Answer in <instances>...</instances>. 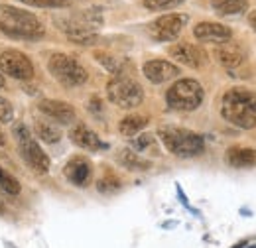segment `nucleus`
<instances>
[{
  "label": "nucleus",
  "instance_id": "423d86ee",
  "mask_svg": "<svg viewBox=\"0 0 256 248\" xmlns=\"http://www.w3.org/2000/svg\"><path fill=\"white\" fill-rule=\"evenodd\" d=\"M106 96L118 108H136L144 100V89L130 77L114 75L106 83Z\"/></svg>",
  "mask_w": 256,
  "mask_h": 248
},
{
  "label": "nucleus",
  "instance_id": "9d476101",
  "mask_svg": "<svg viewBox=\"0 0 256 248\" xmlns=\"http://www.w3.org/2000/svg\"><path fill=\"white\" fill-rule=\"evenodd\" d=\"M170 56L172 60L180 62L182 65H188L192 69H201L207 63V54L201 46H193V44H176L170 48Z\"/></svg>",
  "mask_w": 256,
  "mask_h": 248
},
{
  "label": "nucleus",
  "instance_id": "5701e85b",
  "mask_svg": "<svg viewBox=\"0 0 256 248\" xmlns=\"http://www.w3.org/2000/svg\"><path fill=\"white\" fill-rule=\"evenodd\" d=\"M95 58L98 60V63H100L104 69H108V71L114 73V75H120L122 62H118L114 56H110V54H106V52H95Z\"/></svg>",
  "mask_w": 256,
  "mask_h": 248
},
{
  "label": "nucleus",
  "instance_id": "0eeeda50",
  "mask_svg": "<svg viewBox=\"0 0 256 248\" xmlns=\"http://www.w3.org/2000/svg\"><path fill=\"white\" fill-rule=\"evenodd\" d=\"M48 69L65 87H79V85L87 83V79H89L85 67L65 54H54L48 62Z\"/></svg>",
  "mask_w": 256,
  "mask_h": 248
},
{
  "label": "nucleus",
  "instance_id": "ddd939ff",
  "mask_svg": "<svg viewBox=\"0 0 256 248\" xmlns=\"http://www.w3.org/2000/svg\"><path fill=\"white\" fill-rule=\"evenodd\" d=\"M193 36L203 44H226L232 38V32L217 22H199L193 28Z\"/></svg>",
  "mask_w": 256,
  "mask_h": 248
},
{
  "label": "nucleus",
  "instance_id": "4be33fe9",
  "mask_svg": "<svg viewBox=\"0 0 256 248\" xmlns=\"http://www.w3.org/2000/svg\"><path fill=\"white\" fill-rule=\"evenodd\" d=\"M120 187H122L120 180H118L116 176H112V174H106L104 178H100V180L96 182V189H98V193H106V195L120 191Z\"/></svg>",
  "mask_w": 256,
  "mask_h": 248
},
{
  "label": "nucleus",
  "instance_id": "a878e982",
  "mask_svg": "<svg viewBox=\"0 0 256 248\" xmlns=\"http://www.w3.org/2000/svg\"><path fill=\"white\" fill-rule=\"evenodd\" d=\"M154 142H156V140H154V136H152V134H140L138 138H134V140H132V150L140 154V152H144V150L152 148V146H154Z\"/></svg>",
  "mask_w": 256,
  "mask_h": 248
},
{
  "label": "nucleus",
  "instance_id": "6e6552de",
  "mask_svg": "<svg viewBox=\"0 0 256 248\" xmlns=\"http://www.w3.org/2000/svg\"><path fill=\"white\" fill-rule=\"evenodd\" d=\"M0 73L14 77L18 81H30L34 77V65L28 56L16 50H6L0 54Z\"/></svg>",
  "mask_w": 256,
  "mask_h": 248
},
{
  "label": "nucleus",
  "instance_id": "412c9836",
  "mask_svg": "<svg viewBox=\"0 0 256 248\" xmlns=\"http://www.w3.org/2000/svg\"><path fill=\"white\" fill-rule=\"evenodd\" d=\"M146 124H148V116H144V114H128V116H124V118L120 120L118 130H120V134H124V136H134V134H138L140 130H144Z\"/></svg>",
  "mask_w": 256,
  "mask_h": 248
},
{
  "label": "nucleus",
  "instance_id": "c756f323",
  "mask_svg": "<svg viewBox=\"0 0 256 248\" xmlns=\"http://www.w3.org/2000/svg\"><path fill=\"white\" fill-rule=\"evenodd\" d=\"M4 213H6V209H4V203L0 201V215H4Z\"/></svg>",
  "mask_w": 256,
  "mask_h": 248
},
{
  "label": "nucleus",
  "instance_id": "cd10ccee",
  "mask_svg": "<svg viewBox=\"0 0 256 248\" xmlns=\"http://www.w3.org/2000/svg\"><path fill=\"white\" fill-rule=\"evenodd\" d=\"M12 118H14V108H12V104H10L6 98L0 96V122L8 124V122H12Z\"/></svg>",
  "mask_w": 256,
  "mask_h": 248
},
{
  "label": "nucleus",
  "instance_id": "9b49d317",
  "mask_svg": "<svg viewBox=\"0 0 256 248\" xmlns=\"http://www.w3.org/2000/svg\"><path fill=\"white\" fill-rule=\"evenodd\" d=\"M38 108H40L42 114H46L50 120L58 124H71L75 120V108L65 100L44 98V100H40Z\"/></svg>",
  "mask_w": 256,
  "mask_h": 248
},
{
  "label": "nucleus",
  "instance_id": "20e7f679",
  "mask_svg": "<svg viewBox=\"0 0 256 248\" xmlns=\"http://www.w3.org/2000/svg\"><path fill=\"white\" fill-rule=\"evenodd\" d=\"M14 138L18 142V150H20L22 160L32 168L36 174L46 176L50 172V158L46 156V152L36 142V138L32 136L30 128L24 122L14 124Z\"/></svg>",
  "mask_w": 256,
  "mask_h": 248
},
{
  "label": "nucleus",
  "instance_id": "bb28decb",
  "mask_svg": "<svg viewBox=\"0 0 256 248\" xmlns=\"http://www.w3.org/2000/svg\"><path fill=\"white\" fill-rule=\"evenodd\" d=\"M20 2L36 6V8H65V6H69V0H20Z\"/></svg>",
  "mask_w": 256,
  "mask_h": 248
},
{
  "label": "nucleus",
  "instance_id": "7c9ffc66",
  "mask_svg": "<svg viewBox=\"0 0 256 248\" xmlns=\"http://www.w3.org/2000/svg\"><path fill=\"white\" fill-rule=\"evenodd\" d=\"M2 87H4V75L0 73V89H2Z\"/></svg>",
  "mask_w": 256,
  "mask_h": 248
},
{
  "label": "nucleus",
  "instance_id": "b1692460",
  "mask_svg": "<svg viewBox=\"0 0 256 248\" xmlns=\"http://www.w3.org/2000/svg\"><path fill=\"white\" fill-rule=\"evenodd\" d=\"M0 187H2L6 193H10V195H18V193H20V184H18V180L12 178L10 174H6L2 168H0Z\"/></svg>",
  "mask_w": 256,
  "mask_h": 248
},
{
  "label": "nucleus",
  "instance_id": "7ed1b4c3",
  "mask_svg": "<svg viewBox=\"0 0 256 248\" xmlns=\"http://www.w3.org/2000/svg\"><path fill=\"white\" fill-rule=\"evenodd\" d=\"M158 136H160L162 144L172 154L180 156V158H193V156H199L205 150L203 138L192 130H186V128L162 126L158 130Z\"/></svg>",
  "mask_w": 256,
  "mask_h": 248
},
{
  "label": "nucleus",
  "instance_id": "2eb2a0df",
  "mask_svg": "<svg viewBox=\"0 0 256 248\" xmlns=\"http://www.w3.org/2000/svg\"><path fill=\"white\" fill-rule=\"evenodd\" d=\"M69 138H71V142H73L75 146H79V148H83V150H89V152H96V150L102 148V142L98 140V136H96L91 128H87L85 124H81V122L75 124V126L71 128Z\"/></svg>",
  "mask_w": 256,
  "mask_h": 248
},
{
  "label": "nucleus",
  "instance_id": "393cba45",
  "mask_svg": "<svg viewBox=\"0 0 256 248\" xmlns=\"http://www.w3.org/2000/svg\"><path fill=\"white\" fill-rule=\"evenodd\" d=\"M182 2H186V0H144V6H146L148 10L160 12V10L176 8V6H180Z\"/></svg>",
  "mask_w": 256,
  "mask_h": 248
},
{
  "label": "nucleus",
  "instance_id": "4468645a",
  "mask_svg": "<svg viewBox=\"0 0 256 248\" xmlns=\"http://www.w3.org/2000/svg\"><path fill=\"white\" fill-rule=\"evenodd\" d=\"M64 174L73 186L83 187L89 184L93 170H91V164L85 158H73L71 162H67V166L64 168Z\"/></svg>",
  "mask_w": 256,
  "mask_h": 248
},
{
  "label": "nucleus",
  "instance_id": "2f4dec72",
  "mask_svg": "<svg viewBox=\"0 0 256 248\" xmlns=\"http://www.w3.org/2000/svg\"><path fill=\"white\" fill-rule=\"evenodd\" d=\"M0 146H4V136H2V132H0Z\"/></svg>",
  "mask_w": 256,
  "mask_h": 248
},
{
  "label": "nucleus",
  "instance_id": "1a4fd4ad",
  "mask_svg": "<svg viewBox=\"0 0 256 248\" xmlns=\"http://www.w3.org/2000/svg\"><path fill=\"white\" fill-rule=\"evenodd\" d=\"M188 22V14H164L150 24V36L158 42H174Z\"/></svg>",
  "mask_w": 256,
  "mask_h": 248
},
{
  "label": "nucleus",
  "instance_id": "39448f33",
  "mask_svg": "<svg viewBox=\"0 0 256 248\" xmlns=\"http://www.w3.org/2000/svg\"><path fill=\"white\" fill-rule=\"evenodd\" d=\"M205 91L201 83L195 79H180L176 81L168 93H166V102L174 110H195L203 102Z\"/></svg>",
  "mask_w": 256,
  "mask_h": 248
},
{
  "label": "nucleus",
  "instance_id": "f8f14e48",
  "mask_svg": "<svg viewBox=\"0 0 256 248\" xmlns=\"http://www.w3.org/2000/svg\"><path fill=\"white\" fill-rule=\"evenodd\" d=\"M142 73L150 83L160 85V83H166V81L178 77L180 75V67L174 65L172 62H166V60H150V62L144 63Z\"/></svg>",
  "mask_w": 256,
  "mask_h": 248
},
{
  "label": "nucleus",
  "instance_id": "aec40b11",
  "mask_svg": "<svg viewBox=\"0 0 256 248\" xmlns=\"http://www.w3.org/2000/svg\"><path fill=\"white\" fill-rule=\"evenodd\" d=\"M211 6L221 16L240 14L248 8V0H211Z\"/></svg>",
  "mask_w": 256,
  "mask_h": 248
},
{
  "label": "nucleus",
  "instance_id": "dca6fc26",
  "mask_svg": "<svg viewBox=\"0 0 256 248\" xmlns=\"http://www.w3.org/2000/svg\"><path fill=\"white\" fill-rule=\"evenodd\" d=\"M226 164L230 168H252L256 166V150L252 148H228Z\"/></svg>",
  "mask_w": 256,
  "mask_h": 248
},
{
  "label": "nucleus",
  "instance_id": "6ab92c4d",
  "mask_svg": "<svg viewBox=\"0 0 256 248\" xmlns=\"http://www.w3.org/2000/svg\"><path fill=\"white\" fill-rule=\"evenodd\" d=\"M36 134L46 144H56L62 140V128L56 126L54 120H36Z\"/></svg>",
  "mask_w": 256,
  "mask_h": 248
},
{
  "label": "nucleus",
  "instance_id": "f257e3e1",
  "mask_svg": "<svg viewBox=\"0 0 256 248\" xmlns=\"http://www.w3.org/2000/svg\"><path fill=\"white\" fill-rule=\"evenodd\" d=\"M221 114L226 122L250 130L256 126V93L244 87H232L223 94Z\"/></svg>",
  "mask_w": 256,
  "mask_h": 248
},
{
  "label": "nucleus",
  "instance_id": "f03ea898",
  "mask_svg": "<svg viewBox=\"0 0 256 248\" xmlns=\"http://www.w3.org/2000/svg\"><path fill=\"white\" fill-rule=\"evenodd\" d=\"M0 32L16 40H40L46 34L44 24L32 12L16 6H0Z\"/></svg>",
  "mask_w": 256,
  "mask_h": 248
},
{
  "label": "nucleus",
  "instance_id": "f3484780",
  "mask_svg": "<svg viewBox=\"0 0 256 248\" xmlns=\"http://www.w3.org/2000/svg\"><path fill=\"white\" fill-rule=\"evenodd\" d=\"M215 60L226 69H234L244 62V54L234 46H219L215 50Z\"/></svg>",
  "mask_w": 256,
  "mask_h": 248
},
{
  "label": "nucleus",
  "instance_id": "a211bd4d",
  "mask_svg": "<svg viewBox=\"0 0 256 248\" xmlns=\"http://www.w3.org/2000/svg\"><path fill=\"white\" fill-rule=\"evenodd\" d=\"M118 162H120L126 170H132V172H146V170L152 168L150 160H146L144 156H140L138 152H134L132 148L120 150V152H118Z\"/></svg>",
  "mask_w": 256,
  "mask_h": 248
},
{
  "label": "nucleus",
  "instance_id": "c85d7f7f",
  "mask_svg": "<svg viewBox=\"0 0 256 248\" xmlns=\"http://www.w3.org/2000/svg\"><path fill=\"white\" fill-rule=\"evenodd\" d=\"M248 24H250V28L256 32V10H252V12L248 14Z\"/></svg>",
  "mask_w": 256,
  "mask_h": 248
}]
</instances>
